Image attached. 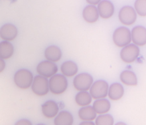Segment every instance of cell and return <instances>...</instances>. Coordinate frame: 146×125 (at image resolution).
I'll list each match as a JSON object with an SVG mask.
<instances>
[{
    "label": "cell",
    "mask_w": 146,
    "mask_h": 125,
    "mask_svg": "<svg viewBox=\"0 0 146 125\" xmlns=\"http://www.w3.org/2000/svg\"><path fill=\"white\" fill-rule=\"evenodd\" d=\"M33 73L27 69H20L14 75V82L21 90H27L31 87L33 80Z\"/></svg>",
    "instance_id": "cell-1"
},
{
    "label": "cell",
    "mask_w": 146,
    "mask_h": 125,
    "mask_svg": "<svg viewBox=\"0 0 146 125\" xmlns=\"http://www.w3.org/2000/svg\"><path fill=\"white\" fill-rule=\"evenodd\" d=\"M48 81L50 91L54 95H61L67 89V79L62 74H56L50 78Z\"/></svg>",
    "instance_id": "cell-2"
},
{
    "label": "cell",
    "mask_w": 146,
    "mask_h": 125,
    "mask_svg": "<svg viewBox=\"0 0 146 125\" xmlns=\"http://www.w3.org/2000/svg\"><path fill=\"white\" fill-rule=\"evenodd\" d=\"M112 40L117 47L123 48L131 42V31L126 27H119L114 31Z\"/></svg>",
    "instance_id": "cell-3"
},
{
    "label": "cell",
    "mask_w": 146,
    "mask_h": 125,
    "mask_svg": "<svg viewBox=\"0 0 146 125\" xmlns=\"http://www.w3.org/2000/svg\"><path fill=\"white\" fill-rule=\"evenodd\" d=\"M93 83L92 76L86 72L76 75L72 81L73 87L78 91H88Z\"/></svg>",
    "instance_id": "cell-4"
},
{
    "label": "cell",
    "mask_w": 146,
    "mask_h": 125,
    "mask_svg": "<svg viewBox=\"0 0 146 125\" xmlns=\"http://www.w3.org/2000/svg\"><path fill=\"white\" fill-rule=\"evenodd\" d=\"M47 79L40 75L34 78L31 89L35 95L38 96H43L48 94L50 89L49 81Z\"/></svg>",
    "instance_id": "cell-5"
},
{
    "label": "cell",
    "mask_w": 146,
    "mask_h": 125,
    "mask_svg": "<svg viewBox=\"0 0 146 125\" xmlns=\"http://www.w3.org/2000/svg\"><path fill=\"white\" fill-rule=\"evenodd\" d=\"M109 85L104 80H98L94 82L89 90L92 99L96 100L105 98L108 96Z\"/></svg>",
    "instance_id": "cell-6"
},
{
    "label": "cell",
    "mask_w": 146,
    "mask_h": 125,
    "mask_svg": "<svg viewBox=\"0 0 146 125\" xmlns=\"http://www.w3.org/2000/svg\"><path fill=\"white\" fill-rule=\"evenodd\" d=\"M139 54L140 49L139 46L134 43H130L122 48L120 53V57L123 62L131 63L137 59Z\"/></svg>",
    "instance_id": "cell-7"
},
{
    "label": "cell",
    "mask_w": 146,
    "mask_h": 125,
    "mask_svg": "<svg viewBox=\"0 0 146 125\" xmlns=\"http://www.w3.org/2000/svg\"><path fill=\"white\" fill-rule=\"evenodd\" d=\"M137 13L135 9L129 6H123L118 14L119 21L125 26H131L135 23L137 19Z\"/></svg>",
    "instance_id": "cell-8"
},
{
    "label": "cell",
    "mask_w": 146,
    "mask_h": 125,
    "mask_svg": "<svg viewBox=\"0 0 146 125\" xmlns=\"http://www.w3.org/2000/svg\"><path fill=\"white\" fill-rule=\"evenodd\" d=\"M58 70L56 64L52 62L46 60L38 63L36 71L38 75L47 78H50L55 75Z\"/></svg>",
    "instance_id": "cell-9"
},
{
    "label": "cell",
    "mask_w": 146,
    "mask_h": 125,
    "mask_svg": "<svg viewBox=\"0 0 146 125\" xmlns=\"http://www.w3.org/2000/svg\"><path fill=\"white\" fill-rule=\"evenodd\" d=\"M132 42L137 46L146 45V28L142 26H136L131 30Z\"/></svg>",
    "instance_id": "cell-10"
},
{
    "label": "cell",
    "mask_w": 146,
    "mask_h": 125,
    "mask_svg": "<svg viewBox=\"0 0 146 125\" xmlns=\"http://www.w3.org/2000/svg\"><path fill=\"white\" fill-rule=\"evenodd\" d=\"M43 115L47 119L54 118L59 113V106L58 104L52 100L45 102L41 106Z\"/></svg>",
    "instance_id": "cell-11"
},
{
    "label": "cell",
    "mask_w": 146,
    "mask_h": 125,
    "mask_svg": "<svg viewBox=\"0 0 146 125\" xmlns=\"http://www.w3.org/2000/svg\"><path fill=\"white\" fill-rule=\"evenodd\" d=\"M18 35L17 28L13 24L7 23L3 25L0 29V37L6 41H12Z\"/></svg>",
    "instance_id": "cell-12"
},
{
    "label": "cell",
    "mask_w": 146,
    "mask_h": 125,
    "mask_svg": "<svg viewBox=\"0 0 146 125\" xmlns=\"http://www.w3.org/2000/svg\"><path fill=\"white\" fill-rule=\"evenodd\" d=\"M99 16L104 19L110 18L114 14L115 8L113 3L108 0L102 1L97 6Z\"/></svg>",
    "instance_id": "cell-13"
},
{
    "label": "cell",
    "mask_w": 146,
    "mask_h": 125,
    "mask_svg": "<svg viewBox=\"0 0 146 125\" xmlns=\"http://www.w3.org/2000/svg\"><path fill=\"white\" fill-rule=\"evenodd\" d=\"M82 16L84 20L88 23L96 22L99 17L98 8L95 6L90 5L86 6L83 10Z\"/></svg>",
    "instance_id": "cell-14"
},
{
    "label": "cell",
    "mask_w": 146,
    "mask_h": 125,
    "mask_svg": "<svg viewBox=\"0 0 146 125\" xmlns=\"http://www.w3.org/2000/svg\"><path fill=\"white\" fill-rule=\"evenodd\" d=\"M44 56L46 60L56 63L60 60L62 53L59 47L54 45H51L45 49Z\"/></svg>",
    "instance_id": "cell-15"
},
{
    "label": "cell",
    "mask_w": 146,
    "mask_h": 125,
    "mask_svg": "<svg viewBox=\"0 0 146 125\" xmlns=\"http://www.w3.org/2000/svg\"><path fill=\"white\" fill-rule=\"evenodd\" d=\"M124 90L123 86L119 83H114L109 86L108 96L111 100L117 101L122 98Z\"/></svg>",
    "instance_id": "cell-16"
},
{
    "label": "cell",
    "mask_w": 146,
    "mask_h": 125,
    "mask_svg": "<svg viewBox=\"0 0 146 125\" xmlns=\"http://www.w3.org/2000/svg\"><path fill=\"white\" fill-rule=\"evenodd\" d=\"M60 70L62 75L66 77H72L75 76L78 72V67L73 61H67L63 62L60 67Z\"/></svg>",
    "instance_id": "cell-17"
},
{
    "label": "cell",
    "mask_w": 146,
    "mask_h": 125,
    "mask_svg": "<svg viewBox=\"0 0 146 125\" xmlns=\"http://www.w3.org/2000/svg\"><path fill=\"white\" fill-rule=\"evenodd\" d=\"M78 114L82 121H94L97 116V114L94 108L90 105L82 107L79 110Z\"/></svg>",
    "instance_id": "cell-18"
},
{
    "label": "cell",
    "mask_w": 146,
    "mask_h": 125,
    "mask_svg": "<svg viewBox=\"0 0 146 125\" xmlns=\"http://www.w3.org/2000/svg\"><path fill=\"white\" fill-rule=\"evenodd\" d=\"M92 106L98 115L107 114L111 109L110 101L105 98L96 99L94 102Z\"/></svg>",
    "instance_id": "cell-19"
},
{
    "label": "cell",
    "mask_w": 146,
    "mask_h": 125,
    "mask_svg": "<svg viewBox=\"0 0 146 125\" xmlns=\"http://www.w3.org/2000/svg\"><path fill=\"white\" fill-rule=\"evenodd\" d=\"M74 123V118L72 114L67 111H60L54 118L55 125H72Z\"/></svg>",
    "instance_id": "cell-20"
},
{
    "label": "cell",
    "mask_w": 146,
    "mask_h": 125,
    "mask_svg": "<svg viewBox=\"0 0 146 125\" xmlns=\"http://www.w3.org/2000/svg\"><path fill=\"white\" fill-rule=\"evenodd\" d=\"M121 82L128 86H136L137 84V78L136 74L130 70L123 71L119 76Z\"/></svg>",
    "instance_id": "cell-21"
},
{
    "label": "cell",
    "mask_w": 146,
    "mask_h": 125,
    "mask_svg": "<svg viewBox=\"0 0 146 125\" xmlns=\"http://www.w3.org/2000/svg\"><path fill=\"white\" fill-rule=\"evenodd\" d=\"M14 53L13 45L9 41H3L0 43V58L7 60L11 58Z\"/></svg>",
    "instance_id": "cell-22"
},
{
    "label": "cell",
    "mask_w": 146,
    "mask_h": 125,
    "mask_svg": "<svg viewBox=\"0 0 146 125\" xmlns=\"http://www.w3.org/2000/svg\"><path fill=\"white\" fill-rule=\"evenodd\" d=\"M92 98L87 91H79L75 96V102L79 107L89 106L92 102Z\"/></svg>",
    "instance_id": "cell-23"
},
{
    "label": "cell",
    "mask_w": 146,
    "mask_h": 125,
    "mask_svg": "<svg viewBox=\"0 0 146 125\" xmlns=\"http://www.w3.org/2000/svg\"><path fill=\"white\" fill-rule=\"evenodd\" d=\"M114 119L112 116L110 114H100L96 116L95 120L96 125H113Z\"/></svg>",
    "instance_id": "cell-24"
},
{
    "label": "cell",
    "mask_w": 146,
    "mask_h": 125,
    "mask_svg": "<svg viewBox=\"0 0 146 125\" xmlns=\"http://www.w3.org/2000/svg\"><path fill=\"white\" fill-rule=\"evenodd\" d=\"M134 9L140 17H146V0H136Z\"/></svg>",
    "instance_id": "cell-25"
},
{
    "label": "cell",
    "mask_w": 146,
    "mask_h": 125,
    "mask_svg": "<svg viewBox=\"0 0 146 125\" xmlns=\"http://www.w3.org/2000/svg\"><path fill=\"white\" fill-rule=\"evenodd\" d=\"M16 125H31V123L28 120H20L19 121H18L16 123Z\"/></svg>",
    "instance_id": "cell-26"
},
{
    "label": "cell",
    "mask_w": 146,
    "mask_h": 125,
    "mask_svg": "<svg viewBox=\"0 0 146 125\" xmlns=\"http://www.w3.org/2000/svg\"><path fill=\"white\" fill-rule=\"evenodd\" d=\"M86 1L90 5L96 6L98 5L102 1V0H86Z\"/></svg>",
    "instance_id": "cell-27"
},
{
    "label": "cell",
    "mask_w": 146,
    "mask_h": 125,
    "mask_svg": "<svg viewBox=\"0 0 146 125\" xmlns=\"http://www.w3.org/2000/svg\"><path fill=\"white\" fill-rule=\"evenodd\" d=\"M6 67V63L5 62V60L0 58V73H2Z\"/></svg>",
    "instance_id": "cell-28"
},
{
    "label": "cell",
    "mask_w": 146,
    "mask_h": 125,
    "mask_svg": "<svg viewBox=\"0 0 146 125\" xmlns=\"http://www.w3.org/2000/svg\"><path fill=\"white\" fill-rule=\"evenodd\" d=\"M95 123H93L92 121H82L80 124V125H94Z\"/></svg>",
    "instance_id": "cell-29"
}]
</instances>
